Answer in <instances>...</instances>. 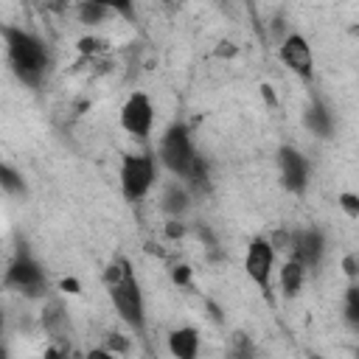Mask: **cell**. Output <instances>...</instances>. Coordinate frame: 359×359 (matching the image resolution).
<instances>
[{"label": "cell", "mask_w": 359, "mask_h": 359, "mask_svg": "<svg viewBox=\"0 0 359 359\" xmlns=\"http://www.w3.org/2000/svg\"><path fill=\"white\" fill-rule=\"evenodd\" d=\"M303 121H306L309 132H314V135H320V137H331V132H334V118H331V112L325 109V104L317 101V98L309 104Z\"/></svg>", "instance_id": "4fadbf2b"}, {"label": "cell", "mask_w": 359, "mask_h": 359, "mask_svg": "<svg viewBox=\"0 0 359 359\" xmlns=\"http://www.w3.org/2000/svg\"><path fill=\"white\" fill-rule=\"evenodd\" d=\"M182 233H185V227H182L177 219H171V222L165 224V236H168V238H180Z\"/></svg>", "instance_id": "d4e9b609"}, {"label": "cell", "mask_w": 359, "mask_h": 359, "mask_svg": "<svg viewBox=\"0 0 359 359\" xmlns=\"http://www.w3.org/2000/svg\"><path fill=\"white\" fill-rule=\"evenodd\" d=\"M0 334H3V311H0Z\"/></svg>", "instance_id": "1f68e13d"}, {"label": "cell", "mask_w": 359, "mask_h": 359, "mask_svg": "<svg viewBox=\"0 0 359 359\" xmlns=\"http://www.w3.org/2000/svg\"><path fill=\"white\" fill-rule=\"evenodd\" d=\"M342 269H345V275H348V278H356V258H353V255H345Z\"/></svg>", "instance_id": "4316f807"}, {"label": "cell", "mask_w": 359, "mask_h": 359, "mask_svg": "<svg viewBox=\"0 0 359 359\" xmlns=\"http://www.w3.org/2000/svg\"><path fill=\"white\" fill-rule=\"evenodd\" d=\"M42 325H45V331L53 339H59V342L65 339V334L70 331V320H67V311H65L62 300L45 303V309H42Z\"/></svg>", "instance_id": "7c38bea8"}, {"label": "cell", "mask_w": 359, "mask_h": 359, "mask_svg": "<svg viewBox=\"0 0 359 359\" xmlns=\"http://www.w3.org/2000/svg\"><path fill=\"white\" fill-rule=\"evenodd\" d=\"M3 39H6V50H8V65L14 70V76L28 84V87H39L48 70V48L45 42L20 28V25H3L0 28Z\"/></svg>", "instance_id": "6da1fadb"}, {"label": "cell", "mask_w": 359, "mask_h": 359, "mask_svg": "<svg viewBox=\"0 0 359 359\" xmlns=\"http://www.w3.org/2000/svg\"><path fill=\"white\" fill-rule=\"evenodd\" d=\"M278 56H280V62H283L294 76H300L303 81H311V76H314V53H311V45H309L306 36L289 34V36L280 42V48H278Z\"/></svg>", "instance_id": "8992f818"}, {"label": "cell", "mask_w": 359, "mask_h": 359, "mask_svg": "<svg viewBox=\"0 0 359 359\" xmlns=\"http://www.w3.org/2000/svg\"><path fill=\"white\" fill-rule=\"evenodd\" d=\"M196 157H199V154L194 151V143H191L188 129H185L182 123L168 126L165 135H163V140H160V160H163V165H165L171 174H177V177L185 180V177L191 174Z\"/></svg>", "instance_id": "3957f363"}, {"label": "cell", "mask_w": 359, "mask_h": 359, "mask_svg": "<svg viewBox=\"0 0 359 359\" xmlns=\"http://www.w3.org/2000/svg\"><path fill=\"white\" fill-rule=\"evenodd\" d=\"M151 123H154V109H151L149 95L132 93V95L126 98V104L121 107V126H123L129 135H135V137L143 140V137H149Z\"/></svg>", "instance_id": "52a82bcc"}, {"label": "cell", "mask_w": 359, "mask_h": 359, "mask_svg": "<svg viewBox=\"0 0 359 359\" xmlns=\"http://www.w3.org/2000/svg\"><path fill=\"white\" fill-rule=\"evenodd\" d=\"M62 289L70 292V294H76V292H79V283H76L73 278H65V280H62Z\"/></svg>", "instance_id": "f1b7e54d"}, {"label": "cell", "mask_w": 359, "mask_h": 359, "mask_svg": "<svg viewBox=\"0 0 359 359\" xmlns=\"http://www.w3.org/2000/svg\"><path fill=\"white\" fill-rule=\"evenodd\" d=\"M42 359H67V351L62 348V345H53V348H48L45 351V356Z\"/></svg>", "instance_id": "484cf974"}, {"label": "cell", "mask_w": 359, "mask_h": 359, "mask_svg": "<svg viewBox=\"0 0 359 359\" xmlns=\"http://www.w3.org/2000/svg\"><path fill=\"white\" fill-rule=\"evenodd\" d=\"M104 50H107L104 39H95V36H81L79 39V53L81 56H95V53H104Z\"/></svg>", "instance_id": "44dd1931"}, {"label": "cell", "mask_w": 359, "mask_h": 359, "mask_svg": "<svg viewBox=\"0 0 359 359\" xmlns=\"http://www.w3.org/2000/svg\"><path fill=\"white\" fill-rule=\"evenodd\" d=\"M163 208H165L168 213L180 216V213L188 208V194H185V188H180L177 182L165 185V191H163Z\"/></svg>", "instance_id": "9a60e30c"}, {"label": "cell", "mask_w": 359, "mask_h": 359, "mask_svg": "<svg viewBox=\"0 0 359 359\" xmlns=\"http://www.w3.org/2000/svg\"><path fill=\"white\" fill-rule=\"evenodd\" d=\"M168 351H171L174 359H196V353H199V334H196V328H191V325L174 328L168 334Z\"/></svg>", "instance_id": "8fae6325"}, {"label": "cell", "mask_w": 359, "mask_h": 359, "mask_svg": "<svg viewBox=\"0 0 359 359\" xmlns=\"http://www.w3.org/2000/svg\"><path fill=\"white\" fill-rule=\"evenodd\" d=\"M107 289H109L112 306H115V311L121 314V320H123L129 328H135L137 334H143V328H146V309H143L140 283H137L132 266H126L123 275H121V280H115V283L107 286Z\"/></svg>", "instance_id": "7a4b0ae2"}, {"label": "cell", "mask_w": 359, "mask_h": 359, "mask_svg": "<svg viewBox=\"0 0 359 359\" xmlns=\"http://www.w3.org/2000/svg\"><path fill=\"white\" fill-rule=\"evenodd\" d=\"M272 266H275V250L269 247V241L266 238H252L250 247H247V255H244V269H247L250 280L264 292L269 289Z\"/></svg>", "instance_id": "ba28073f"}, {"label": "cell", "mask_w": 359, "mask_h": 359, "mask_svg": "<svg viewBox=\"0 0 359 359\" xmlns=\"http://www.w3.org/2000/svg\"><path fill=\"white\" fill-rule=\"evenodd\" d=\"M311 359H323V356H311Z\"/></svg>", "instance_id": "d6a6232c"}, {"label": "cell", "mask_w": 359, "mask_h": 359, "mask_svg": "<svg viewBox=\"0 0 359 359\" xmlns=\"http://www.w3.org/2000/svg\"><path fill=\"white\" fill-rule=\"evenodd\" d=\"M157 168L151 154H126L121 163V191L129 202L143 199L154 185Z\"/></svg>", "instance_id": "277c9868"}, {"label": "cell", "mask_w": 359, "mask_h": 359, "mask_svg": "<svg viewBox=\"0 0 359 359\" xmlns=\"http://www.w3.org/2000/svg\"><path fill=\"white\" fill-rule=\"evenodd\" d=\"M84 359H115V353H109L107 348H93V351L84 356Z\"/></svg>", "instance_id": "83f0119b"}, {"label": "cell", "mask_w": 359, "mask_h": 359, "mask_svg": "<svg viewBox=\"0 0 359 359\" xmlns=\"http://www.w3.org/2000/svg\"><path fill=\"white\" fill-rule=\"evenodd\" d=\"M303 278H306V269L297 264V261H283V266H280V289H283V294L286 297H292V294H297L300 292V286H303Z\"/></svg>", "instance_id": "5bb4252c"}, {"label": "cell", "mask_w": 359, "mask_h": 359, "mask_svg": "<svg viewBox=\"0 0 359 359\" xmlns=\"http://www.w3.org/2000/svg\"><path fill=\"white\" fill-rule=\"evenodd\" d=\"M104 348H107L109 353H126V351H129V342H126V337H123V334H109Z\"/></svg>", "instance_id": "603a6c76"}, {"label": "cell", "mask_w": 359, "mask_h": 359, "mask_svg": "<svg viewBox=\"0 0 359 359\" xmlns=\"http://www.w3.org/2000/svg\"><path fill=\"white\" fill-rule=\"evenodd\" d=\"M0 359H8V353H6V348L0 345Z\"/></svg>", "instance_id": "4dcf8cb0"}, {"label": "cell", "mask_w": 359, "mask_h": 359, "mask_svg": "<svg viewBox=\"0 0 359 359\" xmlns=\"http://www.w3.org/2000/svg\"><path fill=\"white\" fill-rule=\"evenodd\" d=\"M76 14H79L81 22L95 25V22H101V20L109 14V6H107V3H81V6L76 8Z\"/></svg>", "instance_id": "2e32d148"}, {"label": "cell", "mask_w": 359, "mask_h": 359, "mask_svg": "<svg viewBox=\"0 0 359 359\" xmlns=\"http://www.w3.org/2000/svg\"><path fill=\"white\" fill-rule=\"evenodd\" d=\"M230 359H255V348H252L247 334H241V331L233 334V339H230Z\"/></svg>", "instance_id": "e0dca14e"}, {"label": "cell", "mask_w": 359, "mask_h": 359, "mask_svg": "<svg viewBox=\"0 0 359 359\" xmlns=\"http://www.w3.org/2000/svg\"><path fill=\"white\" fill-rule=\"evenodd\" d=\"M261 93H264V98H266L269 104H275V93H272V87H269V84H264V87H261Z\"/></svg>", "instance_id": "f546056e"}, {"label": "cell", "mask_w": 359, "mask_h": 359, "mask_svg": "<svg viewBox=\"0 0 359 359\" xmlns=\"http://www.w3.org/2000/svg\"><path fill=\"white\" fill-rule=\"evenodd\" d=\"M266 241H269V247H272L275 252H283V255L289 258V250H292V230H275Z\"/></svg>", "instance_id": "ffe728a7"}, {"label": "cell", "mask_w": 359, "mask_h": 359, "mask_svg": "<svg viewBox=\"0 0 359 359\" xmlns=\"http://www.w3.org/2000/svg\"><path fill=\"white\" fill-rule=\"evenodd\" d=\"M3 283H6L8 289H17V292L28 294V297H36V294H42V292L48 289L45 272H42L39 264H36L34 258H28L25 252H20V255L8 264Z\"/></svg>", "instance_id": "5b68a950"}, {"label": "cell", "mask_w": 359, "mask_h": 359, "mask_svg": "<svg viewBox=\"0 0 359 359\" xmlns=\"http://www.w3.org/2000/svg\"><path fill=\"white\" fill-rule=\"evenodd\" d=\"M278 168H280V182L286 191L303 194L309 188V160L297 149L280 146L278 149Z\"/></svg>", "instance_id": "9c48e42d"}, {"label": "cell", "mask_w": 359, "mask_h": 359, "mask_svg": "<svg viewBox=\"0 0 359 359\" xmlns=\"http://www.w3.org/2000/svg\"><path fill=\"white\" fill-rule=\"evenodd\" d=\"M0 188L8 191V194H22L25 191V182H22V177L11 165L0 163Z\"/></svg>", "instance_id": "ac0fdd59"}, {"label": "cell", "mask_w": 359, "mask_h": 359, "mask_svg": "<svg viewBox=\"0 0 359 359\" xmlns=\"http://www.w3.org/2000/svg\"><path fill=\"white\" fill-rule=\"evenodd\" d=\"M339 208H342L351 219H356V216H359V196H356V194H351V191L339 194Z\"/></svg>", "instance_id": "7402d4cb"}, {"label": "cell", "mask_w": 359, "mask_h": 359, "mask_svg": "<svg viewBox=\"0 0 359 359\" xmlns=\"http://www.w3.org/2000/svg\"><path fill=\"white\" fill-rule=\"evenodd\" d=\"M171 280H174L177 286H188V283H191V266H188V264H177V266L171 269Z\"/></svg>", "instance_id": "cb8c5ba5"}, {"label": "cell", "mask_w": 359, "mask_h": 359, "mask_svg": "<svg viewBox=\"0 0 359 359\" xmlns=\"http://www.w3.org/2000/svg\"><path fill=\"white\" fill-rule=\"evenodd\" d=\"M345 320L353 328L359 325V289L356 286H348V292H345Z\"/></svg>", "instance_id": "d6986e66"}, {"label": "cell", "mask_w": 359, "mask_h": 359, "mask_svg": "<svg viewBox=\"0 0 359 359\" xmlns=\"http://www.w3.org/2000/svg\"><path fill=\"white\" fill-rule=\"evenodd\" d=\"M325 252V238L320 230H292V250L289 261H297L303 269L317 266Z\"/></svg>", "instance_id": "30bf717a"}]
</instances>
